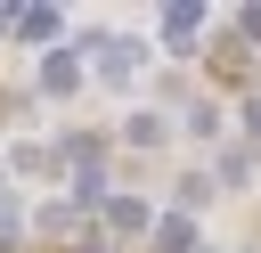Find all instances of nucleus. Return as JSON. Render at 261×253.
Returning <instances> with one entry per match:
<instances>
[{"instance_id": "f257e3e1", "label": "nucleus", "mask_w": 261, "mask_h": 253, "mask_svg": "<svg viewBox=\"0 0 261 253\" xmlns=\"http://www.w3.org/2000/svg\"><path fill=\"white\" fill-rule=\"evenodd\" d=\"M155 253H196V229L188 220H155Z\"/></svg>"}, {"instance_id": "f03ea898", "label": "nucleus", "mask_w": 261, "mask_h": 253, "mask_svg": "<svg viewBox=\"0 0 261 253\" xmlns=\"http://www.w3.org/2000/svg\"><path fill=\"white\" fill-rule=\"evenodd\" d=\"M130 65H139V41H114L106 49V82H130Z\"/></svg>"}, {"instance_id": "7ed1b4c3", "label": "nucleus", "mask_w": 261, "mask_h": 253, "mask_svg": "<svg viewBox=\"0 0 261 253\" xmlns=\"http://www.w3.org/2000/svg\"><path fill=\"white\" fill-rule=\"evenodd\" d=\"M41 90H73V57H49L41 65Z\"/></svg>"}, {"instance_id": "20e7f679", "label": "nucleus", "mask_w": 261, "mask_h": 253, "mask_svg": "<svg viewBox=\"0 0 261 253\" xmlns=\"http://www.w3.org/2000/svg\"><path fill=\"white\" fill-rule=\"evenodd\" d=\"M106 212H114V229H147V212H139L130 196H106Z\"/></svg>"}, {"instance_id": "39448f33", "label": "nucleus", "mask_w": 261, "mask_h": 253, "mask_svg": "<svg viewBox=\"0 0 261 253\" xmlns=\"http://www.w3.org/2000/svg\"><path fill=\"white\" fill-rule=\"evenodd\" d=\"M245 131H253V139H261V98H253V106H245Z\"/></svg>"}]
</instances>
